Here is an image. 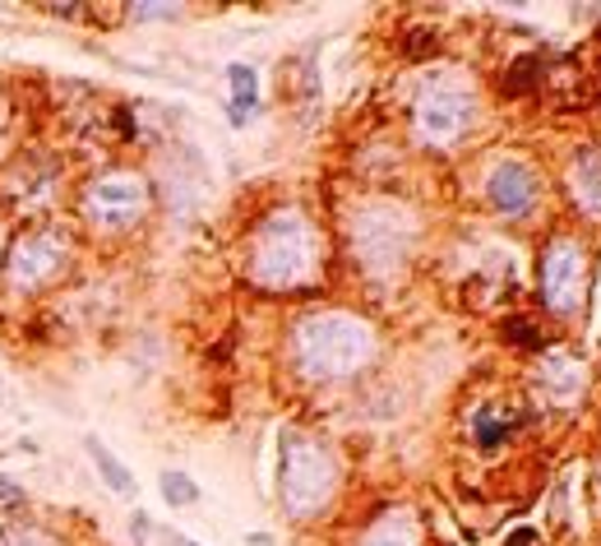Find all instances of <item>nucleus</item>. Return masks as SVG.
Here are the masks:
<instances>
[{"instance_id":"nucleus-1","label":"nucleus","mask_w":601,"mask_h":546,"mask_svg":"<svg viewBox=\"0 0 601 546\" xmlns=\"http://www.w3.org/2000/svg\"><path fill=\"white\" fill-rule=\"evenodd\" d=\"M250 283L264 292H297L320 273V232L297 204H278L250 232Z\"/></svg>"},{"instance_id":"nucleus-2","label":"nucleus","mask_w":601,"mask_h":546,"mask_svg":"<svg viewBox=\"0 0 601 546\" xmlns=\"http://www.w3.org/2000/svg\"><path fill=\"white\" fill-rule=\"evenodd\" d=\"M80 264V237L61 223H28L10 232L5 256H0V292L10 301H43Z\"/></svg>"},{"instance_id":"nucleus-3","label":"nucleus","mask_w":601,"mask_h":546,"mask_svg":"<svg viewBox=\"0 0 601 546\" xmlns=\"http://www.w3.org/2000/svg\"><path fill=\"white\" fill-rule=\"evenodd\" d=\"M74 223L93 241L134 237L153 213V186L134 167H98L74 186Z\"/></svg>"},{"instance_id":"nucleus-4","label":"nucleus","mask_w":601,"mask_h":546,"mask_svg":"<svg viewBox=\"0 0 601 546\" xmlns=\"http://www.w3.org/2000/svg\"><path fill=\"white\" fill-rule=\"evenodd\" d=\"M371 357H375V334L357 316L320 310V316L297 320L292 329V361L305 380H320V384L352 380Z\"/></svg>"},{"instance_id":"nucleus-5","label":"nucleus","mask_w":601,"mask_h":546,"mask_svg":"<svg viewBox=\"0 0 601 546\" xmlns=\"http://www.w3.org/2000/svg\"><path fill=\"white\" fill-rule=\"evenodd\" d=\"M338 491V459L324 440L305 431H283V463H278V496L292 519H315Z\"/></svg>"},{"instance_id":"nucleus-6","label":"nucleus","mask_w":601,"mask_h":546,"mask_svg":"<svg viewBox=\"0 0 601 546\" xmlns=\"http://www.w3.org/2000/svg\"><path fill=\"white\" fill-rule=\"evenodd\" d=\"M65 186V167L47 149H24L0 171V213L10 209H47Z\"/></svg>"},{"instance_id":"nucleus-7","label":"nucleus","mask_w":601,"mask_h":546,"mask_svg":"<svg viewBox=\"0 0 601 546\" xmlns=\"http://www.w3.org/2000/svg\"><path fill=\"white\" fill-rule=\"evenodd\" d=\"M588 287V256L574 237H555L541 256V297L555 316H574Z\"/></svg>"},{"instance_id":"nucleus-8","label":"nucleus","mask_w":601,"mask_h":546,"mask_svg":"<svg viewBox=\"0 0 601 546\" xmlns=\"http://www.w3.org/2000/svg\"><path fill=\"white\" fill-rule=\"evenodd\" d=\"M352 246H357V260L365 269H375V273H389L398 260H402V250H407V223H402V213L394 209H361L357 213V227H352Z\"/></svg>"},{"instance_id":"nucleus-9","label":"nucleus","mask_w":601,"mask_h":546,"mask_svg":"<svg viewBox=\"0 0 601 546\" xmlns=\"http://www.w3.org/2000/svg\"><path fill=\"white\" fill-rule=\"evenodd\" d=\"M472 121V93L440 84L417 97V134L425 144H454Z\"/></svg>"},{"instance_id":"nucleus-10","label":"nucleus","mask_w":601,"mask_h":546,"mask_svg":"<svg viewBox=\"0 0 601 546\" xmlns=\"http://www.w3.org/2000/svg\"><path fill=\"white\" fill-rule=\"evenodd\" d=\"M532 380H537V394L555 407H574L588 394V366L574 353H565V347H546V357L537 361Z\"/></svg>"},{"instance_id":"nucleus-11","label":"nucleus","mask_w":601,"mask_h":546,"mask_svg":"<svg viewBox=\"0 0 601 546\" xmlns=\"http://www.w3.org/2000/svg\"><path fill=\"white\" fill-rule=\"evenodd\" d=\"M486 200H491L500 213H528L532 200H537L532 171L522 167L518 158H504V163L491 171V181H486Z\"/></svg>"},{"instance_id":"nucleus-12","label":"nucleus","mask_w":601,"mask_h":546,"mask_svg":"<svg viewBox=\"0 0 601 546\" xmlns=\"http://www.w3.org/2000/svg\"><path fill=\"white\" fill-rule=\"evenodd\" d=\"M84 454L93 459V467H98V477H103V486H111V496H134L140 491V482H134V473L130 467L116 459V450L107 440H98V436H84Z\"/></svg>"},{"instance_id":"nucleus-13","label":"nucleus","mask_w":601,"mask_h":546,"mask_svg":"<svg viewBox=\"0 0 601 546\" xmlns=\"http://www.w3.org/2000/svg\"><path fill=\"white\" fill-rule=\"evenodd\" d=\"M227 84H231V103H227L231 126H245L250 111L260 107V74L250 70L245 61H231V66H227Z\"/></svg>"},{"instance_id":"nucleus-14","label":"nucleus","mask_w":601,"mask_h":546,"mask_svg":"<svg viewBox=\"0 0 601 546\" xmlns=\"http://www.w3.org/2000/svg\"><path fill=\"white\" fill-rule=\"evenodd\" d=\"M361 546H421V529H417V519L412 510H394V514H384L371 533H365Z\"/></svg>"},{"instance_id":"nucleus-15","label":"nucleus","mask_w":601,"mask_h":546,"mask_svg":"<svg viewBox=\"0 0 601 546\" xmlns=\"http://www.w3.org/2000/svg\"><path fill=\"white\" fill-rule=\"evenodd\" d=\"M574 194H578V209L601 213V153H584L574 163Z\"/></svg>"},{"instance_id":"nucleus-16","label":"nucleus","mask_w":601,"mask_h":546,"mask_svg":"<svg viewBox=\"0 0 601 546\" xmlns=\"http://www.w3.org/2000/svg\"><path fill=\"white\" fill-rule=\"evenodd\" d=\"M158 491H163V500L171 505V510H190V505H200V482L185 477L181 467H167V473L158 477Z\"/></svg>"},{"instance_id":"nucleus-17","label":"nucleus","mask_w":601,"mask_h":546,"mask_svg":"<svg viewBox=\"0 0 601 546\" xmlns=\"http://www.w3.org/2000/svg\"><path fill=\"white\" fill-rule=\"evenodd\" d=\"M0 546H61V537L43 523H0Z\"/></svg>"},{"instance_id":"nucleus-18","label":"nucleus","mask_w":601,"mask_h":546,"mask_svg":"<svg viewBox=\"0 0 601 546\" xmlns=\"http://www.w3.org/2000/svg\"><path fill=\"white\" fill-rule=\"evenodd\" d=\"M125 14L134 24H163V19H181V5H125Z\"/></svg>"},{"instance_id":"nucleus-19","label":"nucleus","mask_w":601,"mask_h":546,"mask_svg":"<svg viewBox=\"0 0 601 546\" xmlns=\"http://www.w3.org/2000/svg\"><path fill=\"white\" fill-rule=\"evenodd\" d=\"M24 505H28V491L14 477L0 473V510H24Z\"/></svg>"},{"instance_id":"nucleus-20","label":"nucleus","mask_w":601,"mask_h":546,"mask_svg":"<svg viewBox=\"0 0 601 546\" xmlns=\"http://www.w3.org/2000/svg\"><path fill=\"white\" fill-rule=\"evenodd\" d=\"M43 14H51V19H84L88 14V5H80V0H74V5H61V0H47V5H37Z\"/></svg>"},{"instance_id":"nucleus-21","label":"nucleus","mask_w":601,"mask_h":546,"mask_svg":"<svg viewBox=\"0 0 601 546\" xmlns=\"http://www.w3.org/2000/svg\"><path fill=\"white\" fill-rule=\"evenodd\" d=\"M504 431H509V426H495V417H477V440L486 444V450H491V444H500Z\"/></svg>"},{"instance_id":"nucleus-22","label":"nucleus","mask_w":601,"mask_h":546,"mask_svg":"<svg viewBox=\"0 0 601 546\" xmlns=\"http://www.w3.org/2000/svg\"><path fill=\"white\" fill-rule=\"evenodd\" d=\"M431 47H435V33H412V37H407V56H412V61L431 56Z\"/></svg>"},{"instance_id":"nucleus-23","label":"nucleus","mask_w":601,"mask_h":546,"mask_svg":"<svg viewBox=\"0 0 601 546\" xmlns=\"http://www.w3.org/2000/svg\"><path fill=\"white\" fill-rule=\"evenodd\" d=\"M130 537H134V542H148V537H153V519H148L144 510L130 514Z\"/></svg>"},{"instance_id":"nucleus-24","label":"nucleus","mask_w":601,"mask_h":546,"mask_svg":"<svg viewBox=\"0 0 601 546\" xmlns=\"http://www.w3.org/2000/svg\"><path fill=\"white\" fill-rule=\"evenodd\" d=\"M504 334H509V339H522V343H528V347H541V339L532 334V329H528V324H509V329H504Z\"/></svg>"},{"instance_id":"nucleus-25","label":"nucleus","mask_w":601,"mask_h":546,"mask_svg":"<svg viewBox=\"0 0 601 546\" xmlns=\"http://www.w3.org/2000/svg\"><path fill=\"white\" fill-rule=\"evenodd\" d=\"M509 546H537V533H532V529H522V533H518Z\"/></svg>"},{"instance_id":"nucleus-26","label":"nucleus","mask_w":601,"mask_h":546,"mask_svg":"<svg viewBox=\"0 0 601 546\" xmlns=\"http://www.w3.org/2000/svg\"><path fill=\"white\" fill-rule=\"evenodd\" d=\"M5 241H10V218L0 213V256H5Z\"/></svg>"},{"instance_id":"nucleus-27","label":"nucleus","mask_w":601,"mask_h":546,"mask_svg":"<svg viewBox=\"0 0 601 546\" xmlns=\"http://www.w3.org/2000/svg\"><path fill=\"white\" fill-rule=\"evenodd\" d=\"M250 546H274V537H264V533H250Z\"/></svg>"},{"instance_id":"nucleus-28","label":"nucleus","mask_w":601,"mask_h":546,"mask_svg":"<svg viewBox=\"0 0 601 546\" xmlns=\"http://www.w3.org/2000/svg\"><path fill=\"white\" fill-rule=\"evenodd\" d=\"M171 546H200V542H171Z\"/></svg>"}]
</instances>
